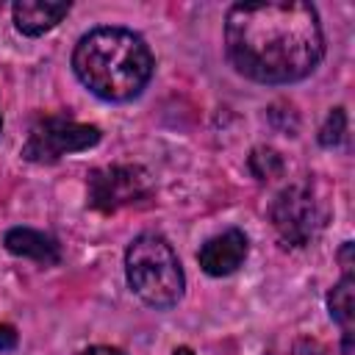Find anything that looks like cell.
I'll return each instance as SVG.
<instances>
[{
  "label": "cell",
  "instance_id": "7a4b0ae2",
  "mask_svg": "<svg viewBox=\"0 0 355 355\" xmlns=\"http://www.w3.org/2000/svg\"><path fill=\"white\" fill-rule=\"evenodd\" d=\"M153 67L147 42L128 28H94L80 36L72 53L78 80L108 103H125L141 94L153 78Z\"/></svg>",
  "mask_w": 355,
  "mask_h": 355
},
{
  "label": "cell",
  "instance_id": "2e32d148",
  "mask_svg": "<svg viewBox=\"0 0 355 355\" xmlns=\"http://www.w3.org/2000/svg\"><path fill=\"white\" fill-rule=\"evenodd\" d=\"M172 355H194V352H191V349H189V347H178V349H175V352H172Z\"/></svg>",
  "mask_w": 355,
  "mask_h": 355
},
{
  "label": "cell",
  "instance_id": "4fadbf2b",
  "mask_svg": "<svg viewBox=\"0 0 355 355\" xmlns=\"http://www.w3.org/2000/svg\"><path fill=\"white\" fill-rule=\"evenodd\" d=\"M277 355H324V349H322V344L313 341V338H294V341H288V344L283 347V352H277Z\"/></svg>",
  "mask_w": 355,
  "mask_h": 355
},
{
  "label": "cell",
  "instance_id": "5b68a950",
  "mask_svg": "<svg viewBox=\"0 0 355 355\" xmlns=\"http://www.w3.org/2000/svg\"><path fill=\"white\" fill-rule=\"evenodd\" d=\"M97 141H100L97 125H83L64 116H44L31 128L28 141L22 144V158L31 164H55L61 155L89 150Z\"/></svg>",
  "mask_w": 355,
  "mask_h": 355
},
{
  "label": "cell",
  "instance_id": "ba28073f",
  "mask_svg": "<svg viewBox=\"0 0 355 355\" xmlns=\"http://www.w3.org/2000/svg\"><path fill=\"white\" fill-rule=\"evenodd\" d=\"M69 3H47V0H19L14 3V25L19 33L25 36H42L47 31H53L67 14H69Z\"/></svg>",
  "mask_w": 355,
  "mask_h": 355
},
{
  "label": "cell",
  "instance_id": "7c38bea8",
  "mask_svg": "<svg viewBox=\"0 0 355 355\" xmlns=\"http://www.w3.org/2000/svg\"><path fill=\"white\" fill-rule=\"evenodd\" d=\"M344 130H347V114L344 108H333L319 130V144L322 147H336L341 139H344Z\"/></svg>",
  "mask_w": 355,
  "mask_h": 355
},
{
  "label": "cell",
  "instance_id": "3957f363",
  "mask_svg": "<svg viewBox=\"0 0 355 355\" xmlns=\"http://www.w3.org/2000/svg\"><path fill=\"white\" fill-rule=\"evenodd\" d=\"M125 277L133 294L155 311L178 305L186 288L180 258L172 250V244L158 233H141L128 244Z\"/></svg>",
  "mask_w": 355,
  "mask_h": 355
},
{
  "label": "cell",
  "instance_id": "e0dca14e",
  "mask_svg": "<svg viewBox=\"0 0 355 355\" xmlns=\"http://www.w3.org/2000/svg\"><path fill=\"white\" fill-rule=\"evenodd\" d=\"M0 128H3V116H0Z\"/></svg>",
  "mask_w": 355,
  "mask_h": 355
},
{
  "label": "cell",
  "instance_id": "6da1fadb",
  "mask_svg": "<svg viewBox=\"0 0 355 355\" xmlns=\"http://www.w3.org/2000/svg\"><path fill=\"white\" fill-rule=\"evenodd\" d=\"M225 50L255 83H294L324 58L319 11L305 0L236 3L225 17Z\"/></svg>",
  "mask_w": 355,
  "mask_h": 355
},
{
  "label": "cell",
  "instance_id": "9c48e42d",
  "mask_svg": "<svg viewBox=\"0 0 355 355\" xmlns=\"http://www.w3.org/2000/svg\"><path fill=\"white\" fill-rule=\"evenodd\" d=\"M6 250L11 255H19V258H31L36 263H44V266H53L58 263L61 258V247L53 236L42 233V230H33V227H11L3 239Z\"/></svg>",
  "mask_w": 355,
  "mask_h": 355
},
{
  "label": "cell",
  "instance_id": "9a60e30c",
  "mask_svg": "<svg viewBox=\"0 0 355 355\" xmlns=\"http://www.w3.org/2000/svg\"><path fill=\"white\" fill-rule=\"evenodd\" d=\"M78 355H125L119 347H105V344H97V347H86L83 352Z\"/></svg>",
  "mask_w": 355,
  "mask_h": 355
},
{
  "label": "cell",
  "instance_id": "5bb4252c",
  "mask_svg": "<svg viewBox=\"0 0 355 355\" xmlns=\"http://www.w3.org/2000/svg\"><path fill=\"white\" fill-rule=\"evenodd\" d=\"M17 347V330L11 324H0V352H11Z\"/></svg>",
  "mask_w": 355,
  "mask_h": 355
},
{
  "label": "cell",
  "instance_id": "8fae6325",
  "mask_svg": "<svg viewBox=\"0 0 355 355\" xmlns=\"http://www.w3.org/2000/svg\"><path fill=\"white\" fill-rule=\"evenodd\" d=\"M250 169L255 172L258 180H272L283 172V161L272 147H255L250 155Z\"/></svg>",
  "mask_w": 355,
  "mask_h": 355
},
{
  "label": "cell",
  "instance_id": "52a82bcc",
  "mask_svg": "<svg viewBox=\"0 0 355 355\" xmlns=\"http://www.w3.org/2000/svg\"><path fill=\"white\" fill-rule=\"evenodd\" d=\"M247 250H250L247 236L233 227V230H225V233L208 239V241L200 247L197 261H200V266H202L205 275H211V277H225V275H233V272L244 263Z\"/></svg>",
  "mask_w": 355,
  "mask_h": 355
},
{
  "label": "cell",
  "instance_id": "30bf717a",
  "mask_svg": "<svg viewBox=\"0 0 355 355\" xmlns=\"http://www.w3.org/2000/svg\"><path fill=\"white\" fill-rule=\"evenodd\" d=\"M352 291H355V280H352V275L347 272L333 288H330V294H327V308H330V316H333V322H338L344 330H349L352 327Z\"/></svg>",
  "mask_w": 355,
  "mask_h": 355
},
{
  "label": "cell",
  "instance_id": "8992f818",
  "mask_svg": "<svg viewBox=\"0 0 355 355\" xmlns=\"http://www.w3.org/2000/svg\"><path fill=\"white\" fill-rule=\"evenodd\" d=\"M150 175L141 166L133 164H116V166H103L89 175V205L114 214L122 205L139 202L150 194Z\"/></svg>",
  "mask_w": 355,
  "mask_h": 355
},
{
  "label": "cell",
  "instance_id": "277c9868",
  "mask_svg": "<svg viewBox=\"0 0 355 355\" xmlns=\"http://www.w3.org/2000/svg\"><path fill=\"white\" fill-rule=\"evenodd\" d=\"M327 202L311 180L286 186L272 202V225L277 236L291 247H305L327 222Z\"/></svg>",
  "mask_w": 355,
  "mask_h": 355
}]
</instances>
